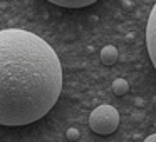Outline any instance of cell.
Listing matches in <instances>:
<instances>
[{
	"label": "cell",
	"instance_id": "7",
	"mask_svg": "<svg viewBox=\"0 0 156 142\" xmlns=\"http://www.w3.org/2000/svg\"><path fill=\"white\" fill-rule=\"evenodd\" d=\"M66 137H67V140L74 142V140H77V139L81 137V132H79L76 127H71V129H67V132H66Z\"/></svg>",
	"mask_w": 156,
	"mask_h": 142
},
{
	"label": "cell",
	"instance_id": "5",
	"mask_svg": "<svg viewBox=\"0 0 156 142\" xmlns=\"http://www.w3.org/2000/svg\"><path fill=\"white\" fill-rule=\"evenodd\" d=\"M101 62L108 67L114 65L118 62V49L114 45H106L101 49Z\"/></svg>",
	"mask_w": 156,
	"mask_h": 142
},
{
	"label": "cell",
	"instance_id": "8",
	"mask_svg": "<svg viewBox=\"0 0 156 142\" xmlns=\"http://www.w3.org/2000/svg\"><path fill=\"white\" fill-rule=\"evenodd\" d=\"M144 142H156V134H151L144 139Z\"/></svg>",
	"mask_w": 156,
	"mask_h": 142
},
{
	"label": "cell",
	"instance_id": "4",
	"mask_svg": "<svg viewBox=\"0 0 156 142\" xmlns=\"http://www.w3.org/2000/svg\"><path fill=\"white\" fill-rule=\"evenodd\" d=\"M47 2L66 8H82V7H87V5H92L98 0H47Z\"/></svg>",
	"mask_w": 156,
	"mask_h": 142
},
{
	"label": "cell",
	"instance_id": "2",
	"mask_svg": "<svg viewBox=\"0 0 156 142\" xmlns=\"http://www.w3.org/2000/svg\"><path fill=\"white\" fill-rule=\"evenodd\" d=\"M119 125V112L112 105H99L89 115V127L99 135H109Z\"/></svg>",
	"mask_w": 156,
	"mask_h": 142
},
{
	"label": "cell",
	"instance_id": "3",
	"mask_svg": "<svg viewBox=\"0 0 156 142\" xmlns=\"http://www.w3.org/2000/svg\"><path fill=\"white\" fill-rule=\"evenodd\" d=\"M146 47H148L149 59H151L153 65H154V70H156V4H154L151 14L148 17V25H146Z\"/></svg>",
	"mask_w": 156,
	"mask_h": 142
},
{
	"label": "cell",
	"instance_id": "1",
	"mask_svg": "<svg viewBox=\"0 0 156 142\" xmlns=\"http://www.w3.org/2000/svg\"><path fill=\"white\" fill-rule=\"evenodd\" d=\"M61 90V60L44 39L24 29L0 30V125L42 119Z\"/></svg>",
	"mask_w": 156,
	"mask_h": 142
},
{
	"label": "cell",
	"instance_id": "6",
	"mask_svg": "<svg viewBox=\"0 0 156 142\" xmlns=\"http://www.w3.org/2000/svg\"><path fill=\"white\" fill-rule=\"evenodd\" d=\"M129 90V84L128 80H124V79H116L114 82H112V92H114V95H126Z\"/></svg>",
	"mask_w": 156,
	"mask_h": 142
}]
</instances>
